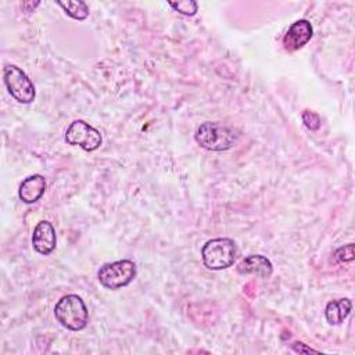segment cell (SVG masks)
I'll use <instances>...</instances> for the list:
<instances>
[{
    "instance_id": "6da1fadb",
    "label": "cell",
    "mask_w": 355,
    "mask_h": 355,
    "mask_svg": "<svg viewBox=\"0 0 355 355\" xmlns=\"http://www.w3.org/2000/svg\"><path fill=\"white\" fill-rule=\"evenodd\" d=\"M54 316L68 330L79 331L86 327L89 312L83 300L76 294H68L58 300L54 306Z\"/></svg>"
},
{
    "instance_id": "7a4b0ae2",
    "label": "cell",
    "mask_w": 355,
    "mask_h": 355,
    "mask_svg": "<svg viewBox=\"0 0 355 355\" xmlns=\"http://www.w3.org/2000/svg\"><path fill=\"white\" fill-rule=\"evenodd\" d=\"M204 265L211 270H222L232 266L237 257V245L232 239L216 237L208 240L201 250Z\"/></svg>"
},
{
    "instance_id": "3957f363",
    "label": "cell",
    "mask_w": 355,
    "mask_h": 355,
    "mask_svg": "<svg viewBox=\"0 0 355 355\" xmlns=\"http://www.w3.org/2000/svg\"><path fill=\"white\" fill-rule=\"evenodd\" d=\"M196 141L208 151H226L232 148L237 140L236 133L222 123L204 122L196 130Z\"/></svg>"
},
{
    "instance_id": "277c9868",
    "label": "cell",
    "mask_w": 355,
    "mask_h": 355,
    "mask_svg": "<svg viewBox=\"0 0 355 355\" xmlns=\"http://www.w3.org/2000/svg\"><path fill=\"white\" fill-rule=\"evenodd\" d=\"M136 277V263L130 259L108 262L100 266L97 279L100 284L108 290H119L126 287Z\"/></svg>"
},
{
    "instance_id": "5b68a950",
    "label": "cell",
    "mask_w": 355,
    "mask_h": 355,
    "mask_svg": "<svg viewBox=\"0 0 355 355\" xmlns=\"http://www.w3.org/2000/svg\"><path fill=\"white\" fill-rule=\"evenodd\" d=\"M4 85L8 90V93L22 104L32 103L35 100L36 92L32 80L28 78V75L17 65H7L3 71Z\"/></svg>"
},
{
    "instance_id": "8992f818",
    "label": "cell",
    "mask_w": 355,
    "mask_h": 355,
    "mask_svg": "<svg viewBox=\"0 0 355 355\" xmlns=\"http://www.w3.org/2000/svg\"><path fill=\"white\" fill-rule=\"evenodd\" d=\"M65 141L71 146H79L85 151H94L101 146L103 137L100 130L82 119H76L68 126L65 132Z\"/></svg>"
},
{
    "instance_id": "52a82bcc",
    "label": "cell",
    "mask_w": 355,
    "mask_h": 355,
    "mask_svg": "<svg viewBox=\"0 0 355 355\" xmlns=\"http://www.w3.org/2000/svg\"><path fill=\"white\" fill-rule=\"evenodd\" d=\"M313 28L308 19H298L291 24L283 37V46L287 51H295L304 47L312 37Z\"/></svg>"
},
{
    "instance_id": "ba28073f",
    "label": "cell",
    "mask_w": 355,
    "mask_h": 355,
    "mask_svg": "<svg viewBox=\"0 0 355 355\" xmlns=\"http://www.w3.org/2000/svg\"><path fill=\"white\" fill-rule=\"evenodd\" d=\"M57 244L55 229L49 220H40L32 233V245L36 252L42 255H49L54 251Z\"/></svg>"
},
{
    "instance_id": "9c48e42d",
    "label": "cell",
    "mask_w": 355,
    "mask_h": 355,
    "mask_svg": "<svg viewBox=\"0 0 355 355\" xmlns=\"http://www.w3.org/2000/svg\"><path fill=\"white\" fill-rule=\"evenodd\" d=\"M46 190V179L44 176L36 173L25 178L18 189V197L25 204L36 202Z\"/></svg>"
},
{
    "instance_id": "30bf717a",
    "label": "cell",
    "mask_w": 355,
    "mask_h": 355,
    "mask_svg": "<svg viewBox=\"0 0 355 355\" xmlns=\"http://www.w3.org/2000/svg\"><path fill=\"white\" fill-rule=\"evenodd\" d=\"M237 272L241 275H255L259 277H269L273 272L272 262L259 254L248 255L237 265Z\"/></svg>"
},
{
    "instance_id": "8fae6325",
    "label": "cell",
    "mask_w": 355,
    "mask_h": 355,
    "mask_svg": "<svg viewBox=\"0 0 355 355\" xmlns=\"http://www.w3.org/2000/svg\"><path fill=\"white\" fill-rule=\"evenodd\" d=\"M351 308H352V302L348 298H340V300L330 301L324 309L326 320L330 324H340L349 315Z\"/></svg>"
},
{
    "instance_id": "7c38bea8",
    "label": "cell",
    "mask_w": 355,
    "mask_h": 355,
    "mask_svg": "<svg viewBox=\"0 0 355 355\" xmlns=\"http://www.w3.org/2000/svg\"><path fill=\"white\" fill-rule=\"evenodd\" d=\"M57 4L60 7H62V10L73 19H78V21H83L89 17V7L85 1L82 0H78V1H73V0H68V1H57Z\"/></svg>"
},
{
    "instance_id": "4fadbf2b",
    "label": "cell",
    "mask_w": 355,
    "mask_h": 355,
    "mask_svg": "<svg viewBox=\"0 0 355 355\" xmlns=\"http://www.w3.org/2000/svg\"><path fill=\"white\" fill-rule=\"evenodd\" d=\"M168 4L178 12L183 14V15H194L197 12L198 4L193 0H182V1H168Z\"/></svg>"
},
{
    "instance_id": "5bb4252c",
    "label": "cell",
    "mask_w": 355,
    "mask_h": 355,
    "mask_svg": "<svg viewBox=\"0 0 355 355\" xmlns=\"http://www.w3.org/2000/svg\"><path fill=\"white\" fill-rule=\"evenodd\" d=\"M302 122L311 130H318L320 128V118H319V115L315 114L313 111H309V110H305L302 112Z\"/></svg>"
},
{
    "instance_id": "9a60e30c",
    "label": "cell",
    "mask_w": 355,
    "mask_h": 355,
    "mask_svg": "<svg viewBox=\"0 0 355 355\" xmlns=\"http://www.w3.org/2000/svg\"><path fill=\"white\" fill-rule=\"evenodd\" d=\"M334 258L337 259V262H351L354 259V244L349 243L344 247H340L334 252Z\"/></svg>"
}]
</instances>
